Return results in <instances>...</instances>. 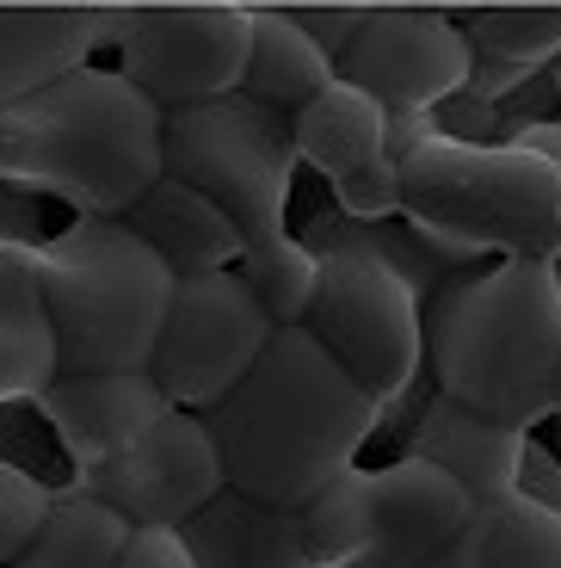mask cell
Returning <instances> with one entry per match:
<instances>
[{
    "instance_id": "cell-1",
    "label": "cell",
    "mask_w": 561,
    "mask_h": 568,
    "mask_svg": "<svg viewBox=\"0 0 561 568\" xmlns=\"http://www.w3.org/2000/svg\"><path fill=\"white\" fill-rule=\"evenodd\" d=\"M382 420L389 408L365 384H351L303 322L272 327L247 377L204 408L223 452V483L278 507H303L322 483L351 469Z\"/></svg>"
},
{
    "instance_id": "cell-2",
    "label": "cell",
    "mask_w": 561,
    "mask_h": 568,
    "mask_svg": "<svg viewBox=\"0 0 561 568\" xmlns=\"http://www.w3.org/2000/svg\"><path fill=\"white\" fill-rule=\"evenodd\" d=\"M426 377L500 426L555 420L561 297L555 260H481L426 303Z\"/></svg>"
},
{
    "instance_id": "cell-3",
    "label": "cell",
    "mask_w": 561,
    "mask_h": 568,
    "mask_svg": "<svg viewBox=\"0 0 561 568\" xmlns=\"http://www.w3.org/2000/svg\"><path fill=\"white\" fill-rule=\"evenodd\" d=\"M161 130L167 112L136 81L81 62L0 112V180L74 216H124L167 173Z\"/></svg>"
},
{
    "instance_id": "cell-4",
    "label": "cell",
    "mask_w": 561,
    "mask_h": 568,
    "mask_svg": "<svg viewBox=\"0 0 561 568\" xmlns=\"http://www.w3.org/2000/svg\"><path fill=\"white\" fill-rule=\"evenodd\" d=\"M401 223L445 254L469 260H555L561 254V168L531 142H476L420 124L395 136Z\"/></svg>"
},
{
    "instance_id": "cell-5",
    "label": "cell",
    "mask_w": 561,
    "mask_h": 568,
    "mask_svg": "<svg viewBox=\"0 0 561 568\" xmlns=\"http://www.w3.org/2000/svg\"><path fill=\"white\" fill-rule=\"evenodd\" d=\"M57 371H149L173 303V266L124 216H74L31 247Z\"/></svg>"
},
{
    "instance_id": "cell-6",
    "label": "cell",
    "mask_w": 561,
    "mask_h": 568,
    "mask_svg": "<svg viewBox=\"0 0 561 568\" xmlns=\"http://www.w3.org/2000/svg\"><path fill=\"white\" fill-rule=\"evenodd\" d=\"M161 155L173 180L223 204V216L241 229V247H272L290 235V185L303 168L290 112L259 105L247 93L180 105L167 112Z\"/></svg>"
},
{
    "instance_id": "cell-7",
    "label": "cell",
    "mask_w": 561,
    "mask_h": 568,
    "mask_svg": "<svg viewBox=\"0 0 561 568\" xmlns=\"http://www.w3.org/2000/svg\"><path fill=\"white\" fill-rule=\"evenodd\" d=\"M322 260L315 303L303 315L315 341L334 353L351 384H365L382 408H407L426 371V297L382 254L358 242H309Z\"/></svg>"
},
{
    "instance_id": "cell-8",
    "label": "cell",
    "mask_w": 561,
    "mask_h": 568,
    "mask_svg": "<svg viewBox=\"0 0 561 568\" xmlns=\"http://www.w3.org/2000/svg\"><path fill=\"white\" fill-rule=\"evenodd\" d=\"M253 7H112V69L136 81L161 112L223 100L241 87Z\"/></svg>"
},
{
    "instance_id": "cell-9",
    "label": "cell",
    "mask_w": 561,
    "mask_h": 568,
    "mask_svg": "<svg viewBox=\"0 0 561 568\" xmlns=\"http://www.w3.org/2000/svg\"><path fill=\"white\" fill-rule=\"evenodd\" d=\"M272 327L278 322L266 315V303L253 297V284L235 266L173 278V303L155 353H149V377L161 384V396L173 408L204 414L247 377V365L266 353Z\"/></svg>"
},
{
    "instance_id": "cell-10",
    "label": "cell",
    "mask_w": 561,
    "mask_h": 568,
    "mask_svg": "<svg viewBox=\"0 0 561 568\" xmlns=\"http://www.w3.org/2000/svg\"><path fill=\"white\" fill-rule=\"evenodd\" d=\"M334 74L365 87L389 112L395 136H407L469 87L476 50L445 7H365V26L334 57Z\"/></svg>"
},
{
    "instance_id": "cell-11",
    "label": "cell",
    "mask_w": 561,
    "mask_h": 568,
    "mask_svg": "<svg viewBox=\"0 0 561 568\" xmlns=\"http://www.w3.org/2000/svg\"><path fill=\"white\" fill-rule=\"evenodd\" d=\"M74 488H86L112 513H124L130 531H180L223 488V452H216L204 414L167 408L155 426H142L118 457L81 469Z\"/></svg>"
},
{
    "instance_id": "cell-12",
    "label": "cell",
    "mask_w": 561,
    "mask_h": 568,
    "mask_svg": "<svg viewBox=\"0 0 561 568\" xmlns=\"http://www.w3.org/2000/svg\"><path fill=\"white\" fill-rule=\"evenodd\" d=\"M290 124H296V161L327 185L339 216H351V223L401 216L395 130H389V112L370 100L365 87L334 74L303 112H290Z\"/></svg>"
},
{
    "instance_id": "cell-13",
    "label": "cell",
    "mask_w": 561,
    "mask_h": 568,
    "mask_svg": "<svg viewBox=\"0 0 561 568\" xmlns=\"http://www.w3.org/2000/svg\"><path fill=\"white\" fill-rule=\"evenodd\" d=\"M38 420L50 426L62 464H69V483L81 469L118 457L142 426H155L173 408L161 396V384L149 371H57L50 384L31 396Z\"/></svg>"
},
{
    "instance_id": "cell-14",
    "label": "cell",
    "mask_w": 561,
    "mask_h": 568,
    "mask_svg": "<svg viewBox=\"0 0 561 568\" xmlns=\"http://www.w3.org/2000/svg\"><path fill=\"white\" fill-rule=\"evenodd\" d=\"M469 513L476 495L450 469L401 452L377 469V531H370L365 568H432L469 526Z\"/></svg>"
},
{
    "instance_id": "cell-15",
    "label": "cell",
    "mask_w": 561,
    "mask_h": 568,
    "mask_svg": "<svg viewBox=\"0 0 561 568\" xmlns=\"http://www.w3.org/2000/svg\"><path fill=\"white\" fill-rule=\"evenodd\" d=\"M401 452L450 469L476 500H493V495H512V488H519L531 433L488 420V414L463 408V402L445 396V389H426L420 408H414V420H407Z\"/></svg>"
},
{
    "instance_id": "cell-16",
    "label": "cell",
    "mask_w": 561,
    "mask_h": 568,
    "mask_svg": "<svg viewBox=\"0 0 561 568\" xmlns=\"http://www.w3.org/2000/svg\"><path fill=\"white\" fill-rule=\"evenodd\" d=\"M105 31H112V7L0 0V112L50 87L57 74L93 62V50H105Z\"/></svg>"
},
{
    "instance_id": "cell-17",
    "label": "cell",
    "mask_w": 561,
    "mask_h": 568,
    "mask_svg": "<svg viewBox=\"0 0 561 568\" xmlns=\"http://www.w3.org/2000/svg\"><path fill=\"white\" fill-rule=\"evenodd\" d=\"M180 544L197 568H315L296 507L259 500L228 483L180 526Z\"/></svg>"
},
{
    "instance_id": "cell-18",
    "label": "cell",
    "mask_w": 561,
    "mask_h": 568,
    "mask_svg": "<svg viewBox=\"0 0 561 568\" xmlns=\"http://www.w3.org/2000/svg\"><path fill=\"white\" fill-rule=\"evenodd\" d=\"M457 26H463L469 50H476V74H469V87L457 100L481 105V112H493L512 87L531 81L537 69H549L561 50V7L506 0V7H469Z\"/></svg>"
},
{
    "instance_id": "cell-19",
    "label": "cell",
    "mask_w": 561,
    "mask_h": 568,
    "mask_svg": "<svg viewBox=\"0 0 561 568\" xmlns=\"http://www.w3.org/2000/svg\"><path fill=\"white\" fill-rule=\"evenodd\" d=\"M124 223L136 229L161 260H167L173 278L223 272V266H235V260H241V229L223 216V204L204 199L197 185L173 180V173H161V180L130 204Z\"/></svg>"
},
{
    "instance_id": "cell-20",
    "label": "cell",
    "mask_w": 561,
    "mask_h": 568,
    "mask_svg": "<svg viewBox=\"0 0 561 568\" xmlns=\"http://www.w3.org/2000/svg\"><path fill=\"white\" fill-rule=\"evenodd\" d=\"M432 568H561V519L549 500L524 488L476 500L469 526L450 538V550Z\"/></svg>"
},
{
    "instance_id": "cell-21",
    "label": "cell",
    "mask_w": 561,
    "mask_h": 568,
    "mask_svg": "<svg viewBox=\"0 0 561 568\" xmlns=\"http://www.w3.org/2000/svg\"><path fill=\"white\" fill-rule=\"evenodd\" d=\"M327 81H334V57L322 43L296 26L284 7H253L247 69H241L235 93H247L259 105H278V112H303Z\"/></svg>"
},
{
    "instance_id": "cell-22",
    "label": "cell",
    "mask_w": 561,
    "mask_h": 568,
    "mask_svg": "<svg viewBox=\"0 0 561 568\" xmlns=\"http://www.w3.org/2000/svg\"><path fill=\"white\" fill-rule=\"evenodd\" d=\"M57 377V341L31 278V247H0V408L31 402Z\"/></svg>"
},
{
    "instance_id": "cell-23",
    "label": "cell",
    "mask_w": 561,
    "mask_h": 568,
    "mask_svg": "<svg viewBox=\"0 0 561 568\" xmlns=\"http://www.w3.org/2000/svg\"><path fill=\"white\" fill-rule=\"evenodd\" d=\"M124 544H130L124 513H112L99 495H86V488L62 483L50 513H43L38 538L26 544V556L13 568H112L124 556Z\"/></svg>"
},
{
    "instance_id": "cell-24",
    "label": "cell",
    "mask_w": 561,
    "mask_h": 568,
    "mask_svg": "<svg viewBox=\"0 0 561 568\" xmlns=\"http://www.w3.org/2000/svg\"><path fill=\"white\" fill-rule=\"evenodd\" d=\"M296 519H303L315 568H365L370 531H377V469H339L334 483H322L296 507Z\"/></svg>"
},
{
    "instance_id": "cell-25",
    "label": "cell",
    "mask_w": 561,
    "mask_h": 568,
    "mask_svg": "<svg viewBox=\"0 0 561 568\" xmlns=\"http://www.w3.org/2000/svg\"><path fill=\"white\" fill-rule=\"evenodd\" d=\"M235 272L253 284V297L266 303L272 322H278V327H296L303 315H309V303H315L322 260H315V247L290 229V235H284V242H272V247H241Z\"/></svg>"
},
{
    "instance_id": "cell-26",
    "label": "cell",
    "mask_w": 561,
    "mask_h": 568,
    "mask_svg": "<svg viewBox=\"0 0 561 568\" xmlns=\"http://www.w3.org/2000/svg\"><path fill=\"white\" fill-rule=\"evenodd\" d=\"M50 500H57V483H43L38 469L19 464V457H0V568H13L26 556Z\"/></svg>"
},
{
    "instance_id": "cell-27",
    "label": "cell",
    "mask_w": 561,
    "mask_h": 568,
    "mask_svg": "<svg viewBox=\"0 0 561 568\" xmlns=\"http://www.w3.org/2000/svg\"><path fill=\"white\" fill-rule=\"evenodd\" d=\"M290 19L309 31L315 43H322L327 57H339V50L351 43V31L365 26V7H327V0H322V7H296Z\"/></svg>"
},
{
    "instance_id": "cell-28",
    "label": "cell",
    "mask_w": 561,
    "mask_h": 568,
    "mask_svg": "<svg viewBox=\"0 0 561 568\" xmlns=\"http://www.w3.org/2000/svg\"><path fill=\"white\" fill-rule=\"evenodd\" d=\"M112 568H197V562L180 544V531H130L124 556Z\"/></svg>"
},
{
    "instance_id": "cell-29",
    "label": "cell",
    "mask_w": 561,
    "mask_h": 568,
    "mask_svg": "<svg viewBox=\"0 0 561 568\" xmlns=\"http://www.w3.org/2000/svg\"><path fill=\"white\" fill-rule=\"evenodd\" d=\"M519 142H531V149H543L549 161L561 168V112L555 118H543V124H524V130H512Z\"/></svg>"
},
{
    "instance_id": "cell-30",
    "label": "cell",
    "mask_w": 561,
    "mask_h": 568,
    "mask_svg": "<svg viewBox=\"0 0 561 568\" xmlns=\"http://www.w3.org/2000/svg\"><path fill=\"white\" fill-rule=\"evenodd\" d=\"M555 433H561V396H555ZM555 457H561V445H555Z\"/></svg>"
},
{
    "instance_id": "cell-31",
    "label": "cell",
    "mask_w": 561,
    "mask_h": 568,
    "mask_svg": "<svg viewBox=\"0 0 561 568\" xmlns=\"http://www.w3.org/2000/svg\"><path fill=\"white\" fill-rule=\"evenodd\" d=\"M555 297H561V254H555Z\"/></svg>"
},
{
    "instance_id": "cell-32",
    "label": "cell",
    "mask_w": 561,
    "mask_h": 568,
    "mask_svg": "<svg viewBox=\"0 0 561 568\" xmlns=\"http://www.w3.org/2000/svg\"><path fill=\"white\" fill-rule=\"evenodd\" d=\"M555 93H561V50H555Z\"/></svg>"
},
{
    "instance_id": "cell-33",
    "label": "cell",
    "mask_w": 561,
    "mask_h": 568,
    "mask_svg": "<svg viewBox=\"0 0 561 568\" xmlns=\"http://www.w3.org/2000/svg\"><path fill=\"white\" fill-rule=\"evenodd\" d=\"M414 7H420V0H414ZM426 7H432V0H426ZM476 7H493V0H476Z\"/></svg>"
},
{
    "instance_id": "cell-34",
    "label": "cell",
    "mask_w": 561,
    "mask_h": 568,
    "mask_svg": "<svg viewBox=\"0 0 561 568\" xmlns=\"http://www.w3.org/2000/svg\"><path fill=\"white\" fill-rule=\"evenodd\" d=\"M555 519H561V507H555Z\"/></svg>"
}]
</instances>
